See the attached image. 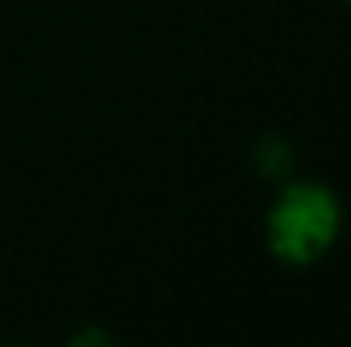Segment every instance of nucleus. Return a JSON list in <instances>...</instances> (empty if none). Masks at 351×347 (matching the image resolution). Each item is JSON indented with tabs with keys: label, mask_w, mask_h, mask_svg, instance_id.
Here are the masks:
<instances>
[{
	"label": "nucleus",
	"mask_w": 351,
	"mask_h": 347,
	"mask_svg": "<svg viewBox=\"0 0 351 347\" xmlns=\"http://www.w3.org/2000/svg\"><path fill=\"white\" fill-rule=\"evenodd\" d=\"M341 201L321 181H290L266 211V248L283 266H311L331 252L341 235Z\"/></svg>",
	"instance_id": "1"
},
{
	"label": "nucleus",
	"mask_w": 351,
	"mask_h": 347,
	"mask_svg": "<svg viewBox=\"0 0 351 347\" xmlns=\"http://www.w3.org/2000/svg\"><path fill=\"white\" fill-rule=\"evenodd\" d=\"M348 3H351V0H348Z\"/></svg>",
	"instance_id": "2"
}]
</instances>
